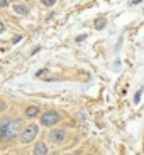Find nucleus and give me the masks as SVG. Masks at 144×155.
<instances>
[{
    "mask_svg": "<svg viewBox=\"0 0 144 155\" xmlns=\"http://www.w3.org/2000/svg\"><path fill=\"white\" fill-rule=\"evenodd\" d=\"M43 4L47 5V7H53V5L56 4V0H43Z\"/></svg>",
    "mask_w": 144,
    "mask_h": 155,
    "instance_id": "10",
    "label": "nucleus"
},
{
    "mask_svg": "<svg viewBox=\"0 0 144 155\" xmlns=\"http://www.w3.org/2000/svg\"><path fill=\"white\" fill-rule=\"evenodd\" d=\"M105 27V19H97V22H95V29L97 31H100V29Z\"/></svg>",
    "mask_w": 144,
    "mask_h": 155,
    "instance_id": "8",
    "label": "nucleus"
},
{
    "mask_svg": "<svg viewBox=\"0 0 144 155\" xmlns=\"http://www.w3.org/2000/svg\"><path fill=\"white\" fill-rule=\"evenodd\" d=\"M59 120H61V115L58 111H54V110H49V111H46L41 116V125H44V127H53Z\"/></svg>",
    "mask_w": 144,
    "mask_h": 155,
    "instance_id": "3",
    "label": "nucleus"
},
{
    "mask_svg": "<svg viewBox=\"0 0 144 155\" xmlns=\"http://www.w3.org/2000/svg\"><path fill=\"white\" fill-rule=\"evenodd\" d=\"M37 133H39V127H37V125H29V127L20 133V142H22L24 145L31 143V142H34V138L37 137Z\"/></svg>",
    "mask_w": 144,
    "mask_h": 155,
    "instance_id": "2",
    "label": "nucleus"
},
{
    "mask_svg": "<svg viewBox=\"0 0 144 155\" xmlns=\"http://www.w3.org/2000/svg\"><path fill=\"white\" fill-rule=\"evenodd\" d=\"M22 121L19 118L12 120H0V140H14L20 133Z\"/></svg>",
    "mask_w": 144,
    "mask_h": 155,
    "instance_id": "1",
    "label": "nucleus"
},
{
    "mask_svg": "<svg viewBox=\"0 0 144 155\" xmlns=\"http://www.w3.org/2000/svg\"><path fill=\"white\" fill-rule=\"evenodd\" d=\"M2 31H4V24L0 22V32H2Z\"/></svg>",
    "mask_w": 144,
    "mask_h": 155,
    "instance_id": "12",
    "label": "nucleus"
},
{
    "mask_svg": "<svg viewBox=\"0 0 144 155\" xmlns=\"http://www.w3.org/2000/svg\"><path fill=\"white\" fill-rule=\"evenodd\" d=\"M49 140L53 143H63L66 140V132L65 130H53L49 133Z\"/></svg>",
    "mask_w": 144,
    "mask_h": 155,
    "instance_id": "4",
    "label": "nucleus"
},
{
    "mask_svg": "<svg viewBox=\"0 0 144 155\" xmlns=\"http://www.w3.org/2000/svg\"><path fill=\"white\" fill-rule=\"evenodd\" d=\"M39 115V108L37 106H29L27 110H26V116L27 118H34V116Z\"/></svg>",
    "mask_w": 144,
    "mask_h": 155,
    "instance_id": "6",
    "label": "nucleus"
},
{
    "mask_svg": "<svg viewBox=\"0 0 144 155\" xmlns=\"http://www.w3.org/2000/svg\"><path fill=\"white\" fill-rule=\"evenodd\" d=\"M0 7H7V0H0Z\"/></svg>",
    "mask_w": 144,
    "mask_h": 155,
    "instance_id": "11",
    "label": "nucleus"
},
{
    "mask_svg": "<svg viewBox=\"0 0 144 155\" xmlns=\"http://www.w3.org/2000/svg\"><path fill=\"white\" fill-rule=\"evenodd\" d=\"M34 155H47V145L46 143H37L34 147Z\"/></svg>",
    "mask_w": 144,
    "mask_h": 155,
    "instance_id": "5",
    "label": "nucleus"
},
{
    "mask_svg": "<svg viewBox=\"0 0 144 155\" xmlns=\"http://www.w3.org/2000/svg\"><path fill=\"white\" fill-rule=\"evenodd\" d=\"M0 110H5V105H2V103H0Z\"/></svg>",
    "mask_w": 144,
    "mask_h": 155,
    "instance_id": "13",
    "label": "nucleus"
},
{
    "mask_svg": "<svg viewBox=\"0 0 144 155\" xmlns=\"http://www.w3.org/2000/svg\"><path fill=\"white\" fill-rule=\"evenodd\" d=\"M14 10L17 12V14H20V15H26V14H27V8L24 7V5H14Z\"/></svg>",
    "mask_w": 144,
    "mask_h": 155,
    "instance_id": "7",
    "label": "nucleus"
},
{
    "mask_svg": "<svg viewBox=\"0 0 144 155\" xmlns=\"http://www.w3.org/2000/svg\"><path fill=\"white\" fill-rule=\"evenodd\" d=\"M141 94H142V88H141L139 91L136 93V96H134V103H139V100H141Z\"/></svg>",
    "mask_w": 144,
    "mask_h": 155,
    "instance_id": "9",
    "label": "nucleus"
}]
</instances>
